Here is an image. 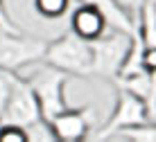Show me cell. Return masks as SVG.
<instances>
[{"label":"cell","instance_id":"6","mask_svg":"<svg viewBox=\"0 0 156 142\" xmlns=\"http://www.w3.org/2000/svg\"><path fill=\"white\" fill-rule=\"evenodd\" d=\"M41 119V108L36 102V95L27 84V79L18 72H12V88H9V99L2 111L0 122L18 124V126H30L32 122Z\"/></svg>","mask_w":156,"mask_h":142},{"label":"cell","instance_id":"12","mask_svg":"<svg viewBox=\"0 0 156 142\" xmlns=\"http://www.w3.org/2000/svg\"><path fill=\"white\" fill-rule=\"evenodd\" d=\"M25 133H27V142H57L50 122L43 119V117L32 122L30 126H25Z\"/></svg>","mask_w":156,"mask_h":142},{"label":"cell","instance_id":"18","mask_svg":"<svg viewBox=\"0 0 156 142\" xmlns=\"http://www.w3.org/2000/svg\"><path fill=\"white\" fill-rule=\"evenodd\" d=\"M0 124H2V122H0Z\"/></svg>","mask_w":156,"mask_h":142},{"label":"cell","instance_id":"9","mask_svg":"<svg viewBox=\"0 0 156 142\" xmlns=\"http://www.w3.org/2000/svg\"><path fill=\"white\" fill-rule=\"evenodd\" d=\"M138 36L145 47H156V5L154 0H145L138 12Z\"/></svg>","mask_w":156,"mask_h":142},{"label":"cell","instance_id":"7","mask_svg":"<svg viewBox=\"0 0 156 142\" xmlns=\"http://www.w3.org/2000/svg\"><path fill=\"white\" fill-rule=\"evenodd\" d=\"M52 133L57 142H79L86 140L93 126V113L90 108H63L50 119Z\"/></svg>","mask_w":156,"mask_h":142},{"label":"cell","instance_id":"2","mask_svg":"<svg viewBox=\"0 0 156 142\" xmlns=\"http://www.w3.org/2000/svg\"><path fill=\"white\" fill-rule=\"evenodd\" d=\"M34 65V63H32ZM27 84L32 86L41 108V117L50 122L57 113H61L63 108H68L66 102V84L70 79V74H66L63 70L55 68V65L43 61L41 65H34V70L27 74Z\"/></svg>","mask_w":156,"mask_h":142},{"label":"cell","instance_id":"17","mask_svg":"<svg viewBox=\"0 0 156 142\" xmlns=\"http://www.w3.org/2000/svg\"><path fill=\"white\" fill-rule=\"evenodd\" d=\"M118 5H120L122 9L129 14V16H133V18H138V12H140V7H143V2L145 0H115Z\"/></svg>","mask_w":156,"mask_h":142},{"label":"cell","instance_id":"15","mask_svg":"<svg viewBox=\"0 0 156 142\" xmlns=\"http://www.w3.org/2000/svg\"><path fill=\"white\" fill-rule=\"evenodd\" d=\"M0 32H2V34H18V32H23L12 20V16L7 14V9H5V0H0Z\"/></svg>","mask_w":156,"mask_h":142},{"label":"cell","instance_id":"11","mask_svg":"<svg viewBox=\"0 0 156 142\" xmlns=\"http://www.w3.org/2000/svg\"><path fill=\"white\" fill-rule=\"evenodd\" d=\"M34 2L36 14L43 18H59L68 12V5L70 0H32Z\"/></svg>","mask_w":156,"mask_h":142},{"label":"cell","instance_id":"16","mask_svg":"<svg viewBox=\"0 0 156 142\" xmlns=\"http://www.w3.org/2000/svg\"><path fill=\"white\" fill-rule=\"evenodd\" d=\"M143 68L147 72H156V47H145L143 50Z\"/></svg>","mask_w":156,"mask_h":142},{"label":"cell","instance_id":"1","mask_svg":"<svg viewBox=\"0 0 156 142\" xmlns=\"http://www.w3.org/2000/svg\"><path fill=\"white\" fill-rule=\"evenodd\" d=\"M41 61L63 70L70 77H93V52L90 41L79 39L73 32H66L59 39L50 41Z\"/></svg>","mask_w":156,"mask_h":142},{"label":"cell","instance_id":"3","mask_svg":"<svg viewBox=\"0 0 156 142\" xmlns=\"http://www.w3.org/2000/svg\"><path fill=\"white\" fill-rule=\"evenodd\" d=\"M133 34L122 29H113L111 34H102L100 39L90 41V52H93V74L104 79H118L125 59L131 47Z\"/></svg>","mask_w":156,"mask_h":142},{"label":"cell","instance_id":"4","mask_svg":"<svg viewBox=\"0 0 156 142\" xmlns=\"http://www.w3.org/2000/svg\"><path fill=\"white\" fill-rule=\"evenodd\" d=\"M48 47L45 39L39 36H25L18 34H2L0 32V68L9 72H20L32 63H39L43 52Z\"/></svg>","mask_w":156,"mask_h":142},{"label":"cell","instance_id":"8","mask_svg":"<svg viewBox=\"0 0 156 142\" xmlns=\"http://www.w3.org/2000/svg\"><path fill=\"white\" fill-rule=\"evenodd\" d=\"M106 27H109V23H106L104 14L95 5H88V2H79V7L70 16V32L84 41L100 39L106 32Z\"/></svg>","mask_w":156,"mask_h":142},{"label":"cell","instance_id":"14","mask_svg":"<svg viewBox=\"0 0 156 142\" xmlns=\"http://www.w3.org/2000/svg\"><path fill=\"white\" fill-rule=\"evenodd\" d=\"M9 88H12V72L0 68V117H2V111L9 99Z\"/></svg>","mask_w":156,"mask_h":142},{"label":"cell","instance_id":"10","mask_svg":"<svg viewBox=\"0 0 156 142\" xmlns=\"http://www.w3.org/2000/svg\"><path fill=\"white\" fill-rule=\"evenodd\" d=\"M118 140H133V142H156V122H143L136 124V126L122 129L113 135Z\"/></svg>","mask_w":156,"mask_h":142},{"label":"cell","instance_id":"13","mask_svg":"<svg viewBox=\"0 0 156 142\" xmlns=\"http://www.w3.org/2000/svg\"><path fill=\"white\" fill-rule=\"evenodd\" d=\"M0 142H27V133L18 124H0Z\"/></svg>","mask_w":156,"mask_h":142},{"label":"cell","instance_id":"5","mask_svg":"<svg viewBox=\"0 0 156 142\" xmlns=\"http://www.w3.org/2000/svg\"><path fill=\"white\" fill-rule=\"evenodd\" d=\"M149 119H152L149 117V108H147L143 97L133 95L127 88H120L118 90V102H115L113 113L104 122V126L100 129V133L95 138L98 140H113V135L118 131L136 126V124H143V122H149Z\"/></svg>","mask_w":156,"mask_h":142}]
</instances>
